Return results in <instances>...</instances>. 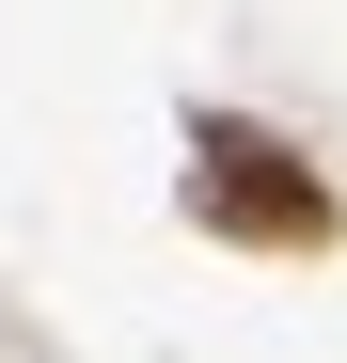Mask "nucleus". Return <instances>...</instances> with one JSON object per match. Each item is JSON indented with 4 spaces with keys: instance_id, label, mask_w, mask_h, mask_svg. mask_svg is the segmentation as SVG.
Wrapping results in <instances>:
<instances>
[{
    "instance_id": "nucleus-1",
    "label": "nucleus",
    "mask_w": 347,
    "mask_h": 363,
    "mask_svg": "<svg viewBox=\"0 0 347 363\" xmlns=\"http://www.w3.org/2000/svg\"><path fill=\"white\" fill-rule=\"evenodd\" d=\"M174 190H190V237H221V253H268V269H300V253H331L347 237V190L316 174V143H284L268 111H221V95H190V127H174Z\"/></svg>"
}]
</instances>
